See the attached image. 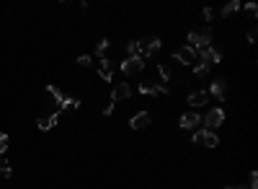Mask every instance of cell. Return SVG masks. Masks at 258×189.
<instances>
[{
    "instance_id": "obj_21",
    "label": "cell",
    "mask_w": 258,
    "mask_h": 189,
    "mask_svg": "<svg viewBox=\"0 0 258 189\" xmlns=\"http://www.w3.org/2000/svg\"><path fill=\"white\" fill-rule=\"evenodd\" d=\"M127 52H129V57H140V42H129Z\"/></svg>"
},
{
    "instance_id": "obj_19",
    "label": "cell",
    "mask_w": 258,
    "mask_h": 189,
    "mask_svg": "<svg viewBox=\"0 0 258 189\" xmlns=\"http://www.w3.org/2000/svg\"><path fill=\"white\" fill-rule=\"evenodd\" d=\"M194 75H196V78H204V75H209V68L201 65V62H194Z\"/></svg>"
},
{
    "instance_id": "obj_6",
    "label": "cell",
    "mask_w": 258,
    "mask_h": 189,
    "mask_svg": "<svg viewBox=\"0 0 258 189\" xmlns=\"http://www.w3.org/2000/svg\"><path fill=\"white\" fill-rule=\"evenodd\" d=\"M140 94H147V96H165L168 88L163 83H152V80H142L140 83Z\"/></svg>"
},
{
    "instance_id": "obj_2",
    "label": "cell",
    "mask_w": 258,
    "mask_h": 189,
    "mask_svg": "<svg viewBox=\"0 0 258 189\" xmlns=\"http://www.w3.org/2000/svg\"><path fill=\"white\" fill-rule=\"evenodd\" d=\"M196 57H199V62H201V65H215V62H222V52H219V49H215V47H212V44H209V47H201V49H196Z\"/></svg>"
},
{
    "instance_id": "obj_3",
    "label": "cell",
    "mask_w": 258,
    "mask_h": 189,
    "mask_svg": "<svg viewBox=\"0 0 258 189\" xmlns=\"http://www.w3.org/2000/svg\"><path fill=\"white\" fill-rule=\"evenodd\" d=\"M222 122H225V112H222V106H217V109H209L207 117H201V124H204V130H217Z\"/></svg>"
},
{
    "instance_id": "obj_13",
    "label": "cell",
    "mask_w": 258,
    "mask_h": 189,
    "mask_svg": "<svg viewBox=\"0 0 258 189\" xmlns=\"http://www.w3.org/2000/svg\"><path fill=\"white\" fill-rule=\"evenodd\" d=\"M57 119H60L57 112H54V114H44V117H39V119H36V127H39L42 132H47V130H52L54 124H57Z\"/></svg>"
},
{
    "instance_id": "obj_18",
    "label": "cell",
    "mask_w": 258,
    "mask_h": 189,
    "mask_svg": "<svg viewBox=\"0 0 258 189\" xmlns=\"http://www.w3.org/2000/svg\"><path fill=\"white\" fill-rule=\"evenodd\" d=\"M78 106H80V101H75V98H64V101H62V106H60V114L62 112H67V109H78Z\"/></svg>"
},
{
    "instance_id": "obj_26",
    "label": "cell",
    "mask_w": 258,
    "mask_h": 189,
    "mask_svg": "<svg viewBox=\"0 0 258 189\" xmlns=\"http://www.w3.org/2000/svg\"><path fill=\"white\" fill-rule=\"evenodd\" d=\"M5 150H8V135H5V132H0V156H3Z\"/></svg>"
},
{
    "instance_id": "obj_20",
    "label": "cell",
    "mask_w": 258,
    "mask_h": 189,
    "mask_svg": "<svg viewBox=\"0 0 258 189\" xmlns=\"http://www.w3.org/2000/svg\"><path fill=\"white\" fill-rule=\"evenodd\" d=\"M158 75H160L163 83H168V80H171V68L168 65H158Z\"/></svg>"
},
{
    "instance_id": "obj_4",
    "label": "cell",
    "mask_w": 258,
    "mask_h": 189,
    "mask_svg": "<svg viewBox=\"0 0 258 189\" xmlns=\"http://www.w3.org/2000/svg\"><path fill=\"white\" fill-rule=\"evenodd\" d=\"M191 142H201V145L207 148H217L219 145V138L215 130H201V132H194L191 135Z\"/></svg>"
},
{
    "instance_id": "obj_29",
    "label": "cell",
    "mask_w": 258,
    "mask_h": 189,
    "mask_svg": "<svg viewBox=\"0 0 258 189\" xmlns=\"http://www.w3.org/2000/svg\"><path fill=\"white\" fill-rule=\"evenodd\" d=\"M201 13H204V19H207V21H212V19H215V8H204Z\"/></svg>"
},
{
    "instance_id": "obj_25",
    "label": "cell",
    "mask_w": 258,
    "mask_h": 189,
    "mask_svg": "<svg viewBox=\"0 0 258 189\" xmlns=\"http://www.w3.org/2000/svg\"><path fill=\"white\" fill-rule=\"evenodd\" d=\"M0 174H3V176H11V164H8L5 158H0Z\"/></svg>"
},
{
    "instance_id": "obj_12",
    "label": "cell",
    "mask_w": 258,
    "mask_h": 189,
    "mask_svg": "<svg viewBox=\"0 0 258 189\" xmlns=\"http://www.w3.org/2000/svg\"><path fill=\"white\" fill-rule=\"evenodd\" d=\"M201 124V117L196 112H186V114H181V127L183 130H194V127H199Z\"/></svg>"
},
{
    "instance_id": "obj_7",
    "label": "cell",
    "mask_w": 258,
    "mask_h": 189,
    "mask_svg": "<svg viewBox=\"0 0 258 189\" xmlns=\"http://www.w3.org/2000/svg\"><path fill=\"white\" fill-rule=\"evenodd\" d=\"M173 57H176L181 65H194V62H196V49H191L186 44V47H181V49L173 52Z\"/></svg>"
},
{
    "instance_id": "obj_1",
    "label": "cell",
    "mask_w": 258,
    "mask_h": 189,
    "mask_svg": "<svg viewBox=\"0 0 258 189\" xmlns=\"http://www.w3.org/2000/svg\"><path fill=\"white\" fill-rule=\"evenodd\" d=\"M212 44V26H204V29H194L189 34V47L191 49H201Z\"/></svg>"
},
{
    "instance_id": "obj_24",
    "label": "cell",
    "mask_w": 258,
    "mask_h": 189,
    "mask_svg": "<svg viewBox=\"0 0 258 189\" xmlns=\"http://www.w3.org/2000/svg\"><path fill=\"white\" fill-rule=\"evenodd\" d=\"M78 65H80V68H93V60H90L88 55H80V57H78Z\"/></svg>"
},
{
    "instance_id": "obj_22",
    "label": "cell",
    "mask_w": 258,
    "mask_h": 189,
    "mask_svg": "<svg viewBox=\"0 0 258 189\" xmlns=\"http://www.w3.org/2000/svg\"><path fill=\"white\" fill-rule=\"evenodd\" d=\"M108 49V39L104 37V39H98V44H96V52H98V57H106L104 52Z\"/></svg>"
},
{
    "instance_id": "obj_16",
    "label": "cell",
    "mask_w": 258,
    "mask_h": 189,
    "mask_svg": "<svg viewBox=\"0 0 258 189\" xmlns=\"http://www.w3.org/2000/svg\"><path fill=\"white\" fill-rule=\"evenodd\" d=\"M235 11H240V3H237V0H230L227 5H222V11H219V13H222V16H233Z\"/></svg>"
},
{
    "instance_id": "obj_5",
    "label": "cell",
    "mask_w": 258,
    "mask_h": 189,
    "mask_svg": "<svg viewBox=\"0 0 258 189\" xmlns=\"http://www.w3.org/2000/svg\"><path fill=\"white\" fill-rule=\"evenodd\" d=\"M145 70V60L142 57H127L122 62V73L124 75H140Z\"/></svg>"
},
{
    "instance_id": "obj_8",
    "label": "cell",
    "mask_w": 258,
    "mask_h": 189,
    "mask_svg": "<svg viewBox=\"0 0 258 189\" xmlns=\"http://www.w3.org/2000/svg\"><path fill=\"white\" fill-rule=\"evenodd\" d=\"M160 39L158 37H152V39H147V42H140V57H152L155 52L160 49Z\"/></svg>"
},
{
    "instance_id": "obj_15",
    "label": "cell",
    "mask_w": 258,
    "mask_h": 189,
    "mask_svg": "<svg viewBox=\"0 0 258 189\" xmlns=\"http://www.w3.org/2000/svg\"><path fill=\"white\" fill-rule=\"evenodd\" d=\"M111 73H114L111 62H108L106 57H98V75H101V78H104V80H106V83H108V80H111V78H114Z\"/></svg>"
},
{
    "instance_id": "obj_30",
    "label": "cell",
    "mask_w": 258,
    "mask_h": 189,
    "mask_svg": "<svg viewBox=\"0 0 258 189\" xmlns=\"http://www.w3.org/2000/svg\"><path fill=\"white\" fill-rule=\"evenodd\" d=\"M225 189H245V187H225Z\"/></svg>"
},
{
    "instance_id": "obj_23",
    "label": "cell",
    "mask_w": 258,
    "mask_h": 189,
    "mask_svg": "<svg viewBox=\"0 0 258 189\" xmlns=\"http://www.w3.org/2000/svg\"><path fill=\"white\" fill-rule=\"evenodd\" d=\"M243 11H245L248 19H256V16H258V5H256V3H248V5L243 8Z\"/></svg>"
},
{
    "instance_id": "obj_28",
    "label": "cell",
    "mask_w": 258,
    "mask_h": 189,
    "mask_svg": "<svg viewBox=\"0 0 258 189\" xmlns=\"http://www.w3.org/2000/svg\"><path fill=\"white\" fill-rule=\"evenodd\" d=\"M248 179H251V189H256L258 187V171H251V176H248Z\"/></svg>"
},
{
    "instance_id": "obj_10",
    "label": "cell",
    "mask_w": 258,
    "mask_h": 189,
    "mask_svg": "<svg viewBox=\"0 0 258 189\" xmlns=\"http://www.w3.org/2000/svg\"><path fill=\"white\" fill-rule=\"evenodd\" d=\"M209 98H217V101H225V94H227V86H225V80H212V86H209Z\"/></svg>"
},
{
    "instance_id": "obj_14",
    "label": "cell",
    "mask_w": 258,
    "mask_h": 189,
    "mask_svg": "<svg viewBox=\"0 0 258 189\" xmlns=\"http://www.w3.org/2000/svg\"><path fill=\"white\" fill-rule=\"evenodd\" d=\"M132 96V86L129 83H119L114 91H111V101L116 104V101H124V98H129Z\"/></svg>"
},
{
    "instance_id": "obj_17",
    "label": "cell",
    "mask_w": 258,
    "mask_h": 189,
    "mask_svg": "<svg viewBox=\"0 0 258 189\" xmlns=\"http://www.w3.org/2000/svg\"><path fill=\"white\" fill-rule=\"evenodd\" d=\"M47 94L54 98V101H57L60 106H62V101H64V96H62V91H60V88L57 86H47Z\"/></svg>"
},
{
    "instance_id": "obj_11",
    "label": "cell",
    "mask_w": 258,
    "mask_h": 189,
    "mask_svg": "<svg viewBox=\"0 0 258 189\" xmlns=\"http://www.w3.org/2000/svg\"><path fill=\"white\" fill-rule=\"evenodd\" d=\"M207 101H209V94L204 91V88H201V91H191L189 94V106H191V109H201Z\"/></svg>"
},
{
    "instance_id": "obj_27",
    "label": "cell",
    "mask_w": 258,
    "mask_h": 189,
    "mask_svg": "<svg viewBox=\"0 0 258 189\" xmlns=\"http://www.w3.org/2000/svg\"><path fill=\"white\" fill-rule=\"evenodd\" d=\"M256 34H258V31H256V29H253V26H251V29H248V31H245V39H248V42H251V44H253V42H256Z\"/></svg>"
},
{
    "instance_id": "obj_9",
    "label": "cell",
    "mask_w": 258,
    "mask_h": 189,
    "mask_svg": "<svg viewBox=\"0 0 258 189\" xmlns=\"http://www.w3.org/2000/svg\"><path fill=\"white\" fill-rule=\"evenodd\" d=\"M150 122H152V117L147 112H137L132 119H129V127L132 130H145V127H150Z\"/></svg>"
}]
</instances>
